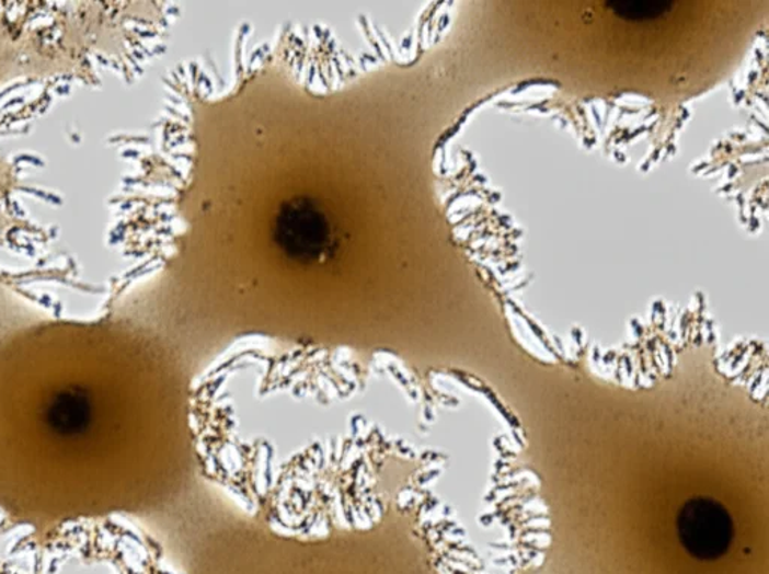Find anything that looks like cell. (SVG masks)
I'll list each match as a JSON object with an SVG mask.
<instances>
[{"label":"cell","instance_id":"6da1fadb","mask_svg":"<svg viewBox=\"0 0 769 574\" xmlns=\"http://www.w3.org/2000/svg\"><path fill=\"white\" fill-rule=\"evenodd\" d=\"M679 540L698 560H718L734 540V521L722 504L710 498H693L678 515Z\"/></svg>","mask_w":769,"mask_h":574},{"label":"cell","instance_id":"7a4b0ae2","mask_svg":"<svg viewBox=\"0 0 769 574\" xmlns=\"http://www.w3.org/2000/svg\"><path fill=\"white\" fill-rule=\"evenodd\" d=\"M295 216L302 228H299L297 221L289 216V221L285 225V240L289 242L295 240V245L291 246L295 249L294 252L310 253L318 252V250L321 252L323 241H325V233H323L325 226H323L321 217L314 213L303 211L295 214Z\"/></svg>","mask_w":769,"mask_h":574},{"label":"cell","instance_id":"3957f363","mask_svg":"<svg viewBox=\"0 0 769 574\" xmlns=\"http://www.w3.org/2000/svg\"><path fill=\"white\" fill-rule=\"evenodd\" d=\"M89 416V407L79 395H65L53 404L50 422L62 432H76L84 426Z\"/></svg>","mask_w":769,"mask_h":574},{"label":"cell","instance_id":"277c9868","mask_svg":"<svg viewBox=\"0 0 769 574\" xmlns=\"http://www.w3.org/2000/svg\"><path fill=\"white\" fill-rule=\"evenodd\" d=\"M615 5H619L622 8V10H617V11H622V14L627 15V18H647V15H651V12H655V14H659L662 12V8L665 7V3H659V2H622V3H615Z\"/></svg>","mask_w":769,"mask_h":574}]
</instances>
